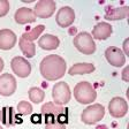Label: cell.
Wrapping results in <instances>:
<instances>
[{
	"label": "cell",
	"instance_id": "cell-1",
	"mask_svg": "<svg viewBox=\"0 0 129 129\" xmlns=\"http://www.w3.org/2000/svg\"><path fill=\"white\" fill-rule=\"evenodd\" d=\"M66 61L60 55L50 54L45 56L39 64L40 74L45 80L55 81L61 78L66 73Z\"/></svg>",
	"mask_w": 129,
	"mask_h": 129
},
{
	"label": "cell",
	"instance_id": "cell-2",
	"mask_svg": "<svg viewBox=\"0 0 129 129\" xmlns=\"http://www.w3.org/2000/svg\"><path fill=\"white\" fill-rule=\"evenodd\" d=\"M74 97L80 104L86 105L96 100L97 92L91 83H89L86 81H82V82H78L74 88Z\"/></svg>",
	"mask_w": 129,
	"mask_h": 129
},
{
	"label": "cell",
	"instance_id": "cell-3",
	"mask_svg": "<svg viewBox=\"0 0 129 129\" xmlns=\"http://www.w3.org/2000/svg\"><path fill=\"white\" fill-rule=\"evenodd\" d=\"M74 46L83 54H92L96 52V44L92 36L88 32H80L74 37Z\"/></svg>",
	"mask_w": 129,
	"mask_h": 129
},
{
	"label": "cell",
	"instance_id": "cell-4",
	"mask_svg": "<svg viewBox=\"0 0 129 129\" xmlns=\"http://www.w3.org/2000/svg\"><path fill=\"white\" fill-rule=\"evenodd\" d=\"M105 115V107L100 104L90 105L82 112L81 119L85 124H94L99 122Z\"/></svg>",
	"mask_w": 129,
	"mask_h": 129
},
{
	"label": "cell",
	"instance_id": "cell-5",
	"mask_svg": "<svg viewBox=\"0 0 129 129\" xmlns=\"http://www.w3.org/2000/svg\"><path fill=\"white\" fill-rule=\"evenodd\" d=\"M72 92H70L69 85L66 82H59L55 83L52 89V98L54 100V104L62 106L66 105L70 100Z\"/></svg>",
	"mask_w": 129,
	"mask_h": 129
},
{
	"label": "cell",
	"instance_id": "cell-6",
	"mask_svg": "<svg viewBox=\"0 0 129 129\" xmlns=\"http://www.w3.org/2000/svg\"><path fill=\"white\" fill-rule=\"evenodd\" d=\"M56 4L53 0H40L35 5L34 8V13H35L36 17L39 19H48L53 15L55 12Z\"/></svg>",
	"mask_w": 129,
	"mask_h": 129
},
{
	"label": "cell",
	"instance_id": "cell-7",
	"mask_svg": "<svg viewBox=\"0 0 129 129\" xmlns=\"http://www.w3.org/2000/svg\"><path fill=\"white\" fill-rule=\"evenodd\" d=\"M11 67L13 69L14 74L19 77H28L31 73V63L27 59H24L22 56H15L11 61Z\"/></svg>",
	"mask_w": 129,
	"mask_h": 129
},
{
	"label": "cell",
	"instance_id": "cell-8",
	"mask_svg": "<svg viewBox=\"0 0 129 129\" xmlns=\"http://www.w3.org/2000/svg\"><path fill=\"white\" fill-rule=\"evenodd\" d=\"M58 25L61 28H68L75 21V12L69 6H63L58 11L55 16Z\"/></svg>",
	"mask_w": 129,
	"mask_h": 129
},
{
	"label": "cell",
	"instance_id": "cell-9",
	"mask_svg": "<svg viewBox=\"0 0 129 129\" xmlns=\"http://www.w3.org/2000/svg\"><path fill=\"white\" fill-rule=\"evenodd\" d=\"M108 111L113 118H122L128 112V104L123 98L114 97L108 104Z\"/></svg>",
	"mask_w": 129,
	"mask_h": 129
},
{
	"label": "cell",
	"instance_id": "cell-10",
	"mask_svg": "<svg viewBox=\"0 0 129 129\" xmlns=\"http://www.w3.org/2000/svg\"><path fill=\"white\" fill-rule=\"evenodd\" d=\"M105 56H106L108 63L114 67H122L126 63V55L120 48L115 47V46H110L108 48H106Z\"/></svg>",
	"mask_w": 129,
	"mask_h": 129
},
{
	"label": "cell",
	"instance_id": "cell-11",
	"mask_svg": "<svg viewBox=\"0 0 129 129\" xmlns=\"http://www.w3.org/2000/svg\"><path fill=\"white\" fill-rule=\"evenodd\" d=\"M16 90V80L12 74L0 75V94L4 97H9Z\"/></svg>",
	"mask_w": 129,
	"mask_h": 129
},
{
	"label": "cell",
	"instance_id": "cell-12",
	"mask_svg": "<svg viewBox=\"0 0 129 129\" xmlns=\"http://www.w3.org/2000/svg\"><path fill=\"white\" fill-rule=\"evenodd\" d=\"M16 35L9 29L0 30V50L7 51L15 46L16 44Z\"/></svg>",
	"mask_w": 129,
	"mask_h": 129
},
{
	"label": "cell",
	"instance_id": "cell-13",
	"mask_svg": "<svg viewBox=\"0 0 129 129\" xmlns=\"http://www.w3.org/2000/svg\"><path fill=\"white\" fill-rule=\"evenodd\" d=\"M128 7H107L105 8V19L108 21H118V20H123L128 15Z\"/></svg>",
	"mask_w": 129,
	"mask_h": 129
},
{
	"label": "cell",
	"instance_id": "cell-14",
	"mask_svg": "<svg viewBox=\"0 0 129 129\" xmlns=\"http://www.w3.org/2000/svg\"><path fill=\"white\" fill-rule=\"evenodd\" d=\"M14 19H15V22L17 24H27V23L35 22L36 15L31 8L21 7L16 11L15 15H14Z\"/></svg>",
	"mask_w": 129,
	"mask_h": 129
},
{
	"label": "cell",
	"instance_id": "cell-15",
	"mask_svg": "<svg viewBox=\"0 0 129 129\" xmlns=\"http://www.w3.org/2000/svg\"><path fill=\"white\" fill-rule=\"evenodd\" d=\"M0 119L6 127H12L15 126L16 123L22 122V120L17 116V113H16V111H14L13 107H4L1 111Z\"/></svg>",
	"mask_w": 129,
	"mask_h": 129
},
{
	"label": "cell",
	"instance_id": "cell-16",
	"mask_svg": "<svg viewBox=\"0 0 129 129\" xmlns=\"http://www.w3.org/2000/svg\"><path fill=\"white\" fill-rule=\"evenodd\" d=\"M112 25L107 22H100L92 30V38L98 40H106L112 35Z\"/></svg>",
	"mask_w": 129,
	"mask_h": 129
},
{
	"label": "cell",
	"instance_id": "cell-17",
	"mask_svg": "<svg viewBox=\"0 0 129 129\" xmlns=\"http://www.w3.org/2000/svg\"><path fill=\"white\" fill-rule=\"evenodd\" d=\"M60 45V40L56 36L50 35V34H46V35L42 36L38 40V46L43 50L46 51H51V50H55L58 48Z\"/></svg>",
	"mask_w": 129,
	"mask_h": 129
},
{
	"label": "cell",
	"instance_id": "cell-18",
	"mask_svg": "<svg viewBox=\"0 0 129 129\" xmlns=\"http://www.w3.org/2000/svg\"><path fill=\"white\" fill-rule=\"evenodd\" d=\"M42 114L44 118L52 116V118H60L64 114V110L62 106L55 105L54 103H46L42 106Z\"/></svg>",
	"mask_w": 129,
	"mask_h": 129
},
{
	"label": "cell",
	"instance_id": "cell-19",
	"mask_svg": "<svg viewBox=\"0 0 129 129\" xmlns=\"http://www.w3.org/2000/svg\"><path fill=\"white\" fill-rule=\"evenodd\" d=\"M44 120H45V129H66V123H67L66 114L61 115L60 118L47 116L44 118Z\"/></svg>",
	"mask_w": 129,
	"mask_h": 129
},
{
	"label": "cell",
	"instance_id": "cell-20",
	"mask_svg": "<svg viewBox=\"0 0 129 129\" xmlns=\"http://www.w3.org/2000/svg\"><path fill=\"white\" fill-rule=\"evenodd\" d=\"M94 70V66L89 62H78L75 63L69 69V75H84V74H90Z\"/></svg>",
	"mask_w": 129,
	"mask_h": 129
},
{
	"label": "cell",
	"instance_id": "cell-21",
	"mask_svg": "<svg viewBox=\"0 0 129 129\" xmlns=\"http://www.w3.org/2000/svg\"><path fill=\"white\" fill-rule=\"evenodd\" d=\"M19 45H20V48H21L22 53L27 56V58H32V56H35L36 45L32 43V42H29V40L24 39L23 37H21L19 40Z\"/></svg>",
	"mask_w": 129,
	"mask_h": 129
},
{
	"label": "cell",
	"instance_id": "cell-22",
	"mask_svg": "<svg viewBox=\"0 0 129 129\" xmlns=\"http://www.w3.org/2000/svg\"><path fill=\"white\" fill-rule=\"evenodd\" d=\"M45 98V92L40 88H31L29 90V99L35 104L42 103Z\"/></svg>",
	"mask_w": 129,
	"mask_h": 129
},
{
	"label": "cell",
	"instance_id": "cell-23",
	"mask_svg": "<svg viewBox=\"0 0 129 129\" xmlns=\"http://www.w3.org/2000/svg\"><path fill=\"white\" fill-rule=\"evenodd\" d=\"M44 29H45V27H44L43 24H39V25H37V27L34 28L31 31L24 32L23 35H22V37H23L24 39L29 40V42H34V40L37 39V38L42 35V32L44 31Z\"/></svg>",
	"mask_w": 129,
	"mask_h": 129
},
{
	"label": "cell",
	"instance_id": "cell-24",
	"mask_svg": "<svg viewBox=\"0 0 129 129\" xmlns=\"http://www.w3.org/2000/svg\"><path fill=\"white\" fill-rule=\"evenodd\" d=\"M32 112V106L29 102H25V100H22L19 103L17 107H16V113L20 114V115H28Z\"/></svg>",
	"mask_w": 129,
	"mask_h": 129
},
{
	"label": "cell",
	"instance_id": "cell-25",
	"mask_svg": "<svg viewBox=\"0 0 129 129\" xmlns=\"http://www.w3.org/2000/svg\"><path fill=\"white\" fill-rule=\"evenodd\" d=\"M9 8H11V6H9V3L7 0H0V17L5 16L9 12Z\"/></svg>",
	"mask_w": 129,
	"mask_h": 129
},
{
	"label": "cell",
	"instance_id": "cell-26",
	"mask_svg": "<svg viewBox=\"0 0 129 129\" xmlns=\"http://www.w3.org/2000/svg\"><path fill=\"white\" fill-rule=\"evenodd\" d=\"M128 72H129V67H126L122 72V80L124 82H129V75H128Z\"/></svg>",
	"mask_w": 129,
	"mask_h": 129
},
{
	"label": "cell",
	"instance_id": "cell-27",
	"mask_svg": "<svg viewBox=\"0 0 129 129\" xmlns=\"http://www.w3.org/2000/svg\"><path fill=\"white\" fill-rule=\"evenodd\" d=\"M123 51H124V55H128L129 54V39H124L123 42Z\"/></svg>",
	"mask_w": 129,
	"mask_h": 129
},
{
	"label": "cell",
	"instance_id": "cell-28",
	"mask_svg": "<svg viewBox=\"0 0 129 129\" xmlns=\"http://www.w3.org/2000/svg\"><path fill=\"white\" fill-rule=\"evenodd\" d=\"M32 122H34V123H39L40 122V116L39 115H34V118H32Z\"/></svg>",
	"mask_w": 129,
	"mask_h": 129
},
{
	"label": "cell",
	"instance_id": "cell-29",
	"mask_svg": "<svg viewBox=\"0 0 129 129\" xmlns=\"http://www.w3.org/2000/svg\"><path fill=\"white\" fill-rule=\"evenodd\" d=\"M4 64H5V63H4V60L1 59V58H0V73H1V70L4 69V67H5Z\"/></svg>",
	"mask_w": 129,
	"mask_h": 129
},
{
	"label": "cell",
	"instance_id": "cell-30",
	"mask_svg": "<svg viewBox=\"0 0 129 129\" xmlns=\"http://www.w3.org/2000/svg\"><path fill=\"white\" fill-rule=\"evenodd\" d=\"M96 129H107V127H106V126H104V124H103V126H98Z\"/></svg>",
	"mask_w": 129,
	"mask_h": 129
},
{
	"label": "cell",
	"instance_id": "cell-31",
	"mask_svg": "<svg viewBox=\"0 0 129 129\" xmlns=\"http://www.w3.org/2000/svg\"><path fill=\"white\" fill-rule=\"evenodd\" d=\"M0 129H4V128H3V127H1V126H0Z\"/></svg>",
	"mask_w": 129,
	"mask_h": 129
}]
</instances>
